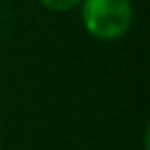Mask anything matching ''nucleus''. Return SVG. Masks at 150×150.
<instances>
[{
    "instance_id": "nucleus-2",
    "label": "nucleus",
    "mask_w": 150,
    "mask_h": 150,
    "mask_svg": "<svg viewBox=\"0 0 150 150\" xmlns=\"http://www.w3.org/2000/svg\"><path fill=\"white\" fill-rule=\"evenodd\" d=\"M38 2L53 13H66V11H73L82 5V0H38Z\"/></svg>"
},
{
    "instance_id": "nucleus-3",
    "label": "nucleus",
    "mask_w": 150,
    "mask_h": 150,
    "mask_svg": "<svg viewBox=\"0 0 150 150\" xmlns=\"http://www.w3.org/2000/svg\"><path fill=\"white\" fill-rule=\"evenodd\" d=\"M0 150H2V144H0Z\"/></svg>"
},
{
    "instance_id": "nucleus-1",
    "label": "nucleus",
    "mask_w": 150,
    "mask_h": 150,
    "mask_svg": "<svg viewBox=\"0 0 150 150\" xmlns=\"http://www.w3.org/2000/svg\"><path fill=\"white\" fill-rule=\"evenodd\" d=\"M77 9L84 31L102 42L122 40L135 22L130 0H82Z\"/></svg>"
}]
</instances>
